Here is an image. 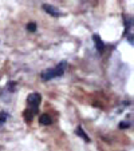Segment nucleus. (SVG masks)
Returning a JSON list of instances; mask_svg holds the SVG:
<instances>
[{"instance_id":"nucleus-5","label":"nucleus","mask_w":134,"mask_h":151,"mask_svg":"<svg viewBox=\"0 0 134 151\" xmlns=\"http://www.w3.org/2000/svg\"><path fill=\"white\" fill-rule=\"evenodd\" d=\"M75 134H77L78 137H80V138H82L83 140H86V142H87V143L90 142V138H88V135L86 134L85 131H83V127H82V126H78V127H77V131H75Z\"/></svg>"},{"instance_id":"nucleus-8","label":"nucleus","mask_w":134,"mask_h":151,"mask_svg":"<svg viewBox=\"0 0 134 151\" xmlns=\"http://www.w3.org/2000/svg\"><path fill=\"white\" fill-rule=\"evenodd\" d=\"M27 29H28L30 32H35L36 31V23H34V22H32V23H28L27 24Z\"/></svg>"},{"instance_id":"nucleus-10","label":"nucleus","mask_w":134,"mask_h":151,"mask_svg":"<svg viewBox=\"0 0 134 151\" xmlns=\"http://www.w3.org/2000/svg\"><path fill=\"white\" fill-rule=\"evenodd\" d=\"M127 40L130 42L131 46H133V43H134V40H133V34H129V35H127Z\"/></svg>"},{"instance_id":"nucleus-9","label":"nucleus","mask_w":134,"mask_h":151,"mask_svg":"<svg viewBox=\"0 0 134 151\" xmlns=\"http://www.w3.org/2000/svg\"><path fill=\"white\" fill-rule=\"evenodd\" d=\"M7 116H8V115H7L6 112H1V114H0V123H4V122H6Z\"/></svg>"},{"instance_id":"nucleus-7","label":"nucleus","mask_w":134,"mask_h":151,"mask_svg":"<svg viewBox=\"0 0 134 151\" xmlns=\"http://www.w3.org/2000/svg\"><path fill=\"white\" fill-rule=\"evenodd\" d=\"M24 118H26L27 122H31L32 118H34V112H32L30 109H28V110H26V111H24Z\"/></svg>"},{"instance_id":"nucleus-6","label":"nucleus","mask_w":134,"mask_h":151,"mask_svg":"<svg viewBox=\"0 0 134 151\" xmlns=\"http://www.w3.org/2000/svg\"><path fill=\"white\" fill-rule=\"evenodd\" d=\"M40 124H43V126H50L52 123V119H51V116L50 115H47V114H43L42 116H40Z\"/></svg>"},{"instance_id":"nucleus-1","label":"nucleus","mask_w":134,"mask_h":151,"mask_svg":"<svg viewBox=\"0 0 134 151\" xmlns=\"http://www.w3.org/2000/svg\"><path fill=\"white\" fill-rule=\"evenodd\" d=\"M66 66L67 63L66 62H60L56 67L54 68H50V70H46V71L42 72V79L43 80H51L54 78H59L64 74V70H66Z\"/></svg>"},{"instance_id":"nucleus-3","label":"nucleus","mask_w":134,"mask_h":151,"mask_svg":"<svg viewBox=\"0 0 134 151\" xmlns=\"http://www.w3.org/2000/svg\"><path fill=\"white\" fill-rule=\"evenodd\" d=\"M43 9H44V11H46L49 15H51V16H54V17H60V16H63V14L56 8V7L50 6V4H43Z\"/></svg>"},{"instance_id":"nucleus-4","label":"nucleus","mask_w":134,"mask_h":151,"mask_svg":"<svg viewBox=\"0 0 134 151\" xmlns=\"http://www.w3.org/2000/svg\"><path fill=\"white\" fill-rule=\"evenodd\" d=\"M93 40H94V43H95V48L98 50V52H101V54H102L103 50H105V43L102 42L101 36L98 34H94V35H93Z\"/></svg>"},{"instance_id":"nucleus-11","label":"nucleus","mask_w":134,"mask_h":151,"mask_svg":"<svg viewBox=\"0 0 134 151\" xmlns=\"http://www.w3.org/2000/svg\"><path fill=\"white\" fill-rule=\"evenodd\" d=\"M126 127H130V123H121L120 128H126Z\"/></svg>"},{"instance_id":"nucleus-2","label":"nucleus","mask_w":134,"mask_h":151,"mask_svg":"<svg viewBox=\"0 0 134 151\" xmlns=\"http://www.w3.org/2000/svg\"><path fill=\"white\" fill-rule=\"evenodd\" d=\"M40 102H42V96H40V94H38V92L30 94L28 98H27V103H28V106L31 107L30 110H31L34 114H36L38 112V109H39Z\"/></svg>"}]
</instances>
